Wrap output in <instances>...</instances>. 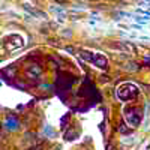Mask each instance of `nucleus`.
<instances>
[{
	"label": "nucleus",
	"instance_id": "f257e3e1",
	"mask_svg": "<svg viewBox=\"0 0 150 150\" xmlns=\"http://www.w3.org/2000/svg\"><path fill=\"white\" fill-rule=\"evenodd\" d=\"M83 56L89 60V62H92V63H95L96 66H99V68H107V59L102 56V54H93V56H87V53H83Z\"/></svg>",
	"mask_w": 150,
	"mask_h": 150
}]
</instances>
